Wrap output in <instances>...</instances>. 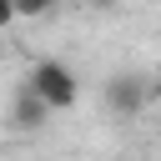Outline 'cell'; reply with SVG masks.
I'll return each instance as SVG.
<instances>
[{"mask_svg":"<svg viewBox=\"0 0 161 161\" xmlns=\"http://www.w3.org/2000/svg\"><path fill=\"white\" fill-rule=\"evenodd\" d=\"M45 116H50V106H45L30 86H20V96H15V106H10L15 131H35V126H45Z\"/></svg>","mask_w":161,"mask_h":161,"instance_id":"obj_3","label":"cell"},{"mask_svg":"<svg viewBox=\"0 0 161 161\" xmlns=\"http://www.w3.org/2000/svg\"><path fill=\"white\" fill-rule=\"evenodd\" d=\"M146 101H151V86H146V80H136V75H111V80H106V106H111L116 116L131 121Z\"/></svg>","mask_w":161,"mask_h":161,"instance_id":"obj_2","label":"cell"},{"mask_svg":"<svg viewBox=\"0 0 161 161\" xmlns=\"http://www.w3.org/2000/svg\"><path fill=\"white\" fill-rule=\"evenodd\" d=\"M151 101H156V106H161V80H151Z\"/></svg>","mask_w":161,"mask_h":161,"instance_id":"obj_6","label":"cell"},{"mask_svg":"<svg viewBox=\"0 0 161 161\" xmlns=\"http://www.w3.org/2000/svg\"><path fill=\"white\" fill-rule=\"evenodd\" d=\"M60 0H0V15L5 20H40V15H55Z\"/></svg>","mask_w":161,"mask_h":161,"instance_id":"obj_4","label":"cell"},{"mask_svg":"<svg viewBox=\"0 0 161 161\" xmlns=\"http://www.w3.org/2000/svg\"><path fill=\"white\" fill-rule=\"evenodd\" d=\"M25 86H30L50 111H70V106L80 101V75H75L65 60H55V55H40V60L30 65Z\"/></svg>","mask_w":161,"mask_h":161,"instance_id":"obj_1","label":"cell"},{"mask_svg":"<svg viewBox=\"0 0 161 161\" xmlns=\"http://www.w3.org/2000/svg\"><path fill=\"white\" fill-rule=\"evenodd\" d=\"M86 5H96V10H111V5H116V0H86Z\"/></svg>","mask_w":161,"mask_h":161,"instance_id":"obj_5","label":"cell"}]
</instances>
